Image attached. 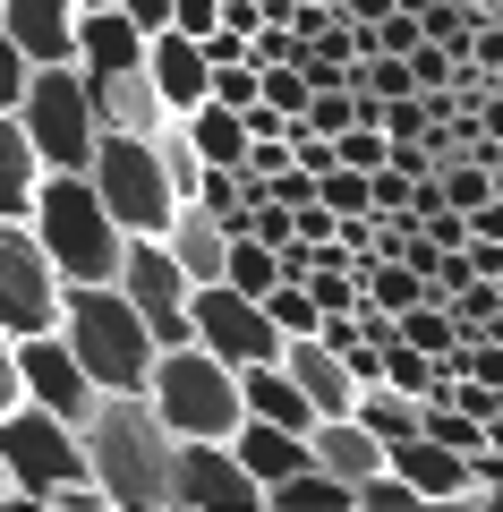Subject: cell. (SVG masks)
<instances>
[{"instance_id":"obj_4","label":"cell","mask_w":503,"mask_h":512,"mask_svg":"<svg viewBox=\"0 0 503 512\" xmlns=\"http://www.w3.org/2000/svg\"><path fill=\"white\" fill-rule=\"evenodd\" d=\"M145 402H154L162 436H231L239 427V367L197 342H171L145 367Z\"/></svg>"},{"instance_id":"obj_16","label":"cell","mask_w":503,"mask_h":512,"mask_svg":"<svg viewBox=\"0 0 503 512\" xmlns=\"http://www.w3.org/2000/svg\"><path fill=\"white\" fill-rule=\"evenodd\" d=\"M162 256H171V265H180L188 282H222V248H231V231H222L214 214H205V205H171V222H162Z\"/></svg>"},{"instance_id":"obj_31","label":"cell","mask_w":503,"mask_h":512,"mask_svg":"<svg viewBox=\"0 0 503 512\" xmlns=\"http://www.w3.org/2000/svg\"><path fill=\"white\" fill-rule=\"evenodd\" d=\"M77 9H94V0H77Z\"/></svg>"},{"instance_id":"obj_28","label":"cell","mask_w":503,"mask_h":512,"mask_svg":"<svg viewBox=\"0 0 503 512\" xmlns=\"http://www.w3.org/2000/svg\"><path fill=\"white\" fill-rule=\"evenodd\" d=\"M120 9H128V26H145V35L171 26V0H120Z\"/></svg>"},{"instance_id":"obj_19","label":"cell","mask_w":503,"mask_h":512,"mask_svg":"<svg viewBox=\"0 0 503 512\" xmlns=\"http://www.w3.org/2000/svg\"><path fill=\"white\" fill-rule=\"evenodd\" d=\"M35 180H43V154L26 146L18 111H0V214L26 222V205H35Z\"/></svg>"},{"instance_id":"obj_9","label":"cell","mask_w":503,"mask_h":512,"mask_svg":"<svg viewBox=\"0 0 503 512\" xmlns=\"http://www.w3.org/2000/svg\"><path fill=\"white\" fill-rule=\"evenodd\" d=\"M60 325V274L26 222L0 214V333H43Z\"/></svg>"},{"instance_id":"obj_12","label":"cell","mask_w":503,"mask_h":512,"mask_svg":"<svg viewBox=\"0 0 503 512\" xmlns=\"http://www.w3.org/2000/svg\"><path fill=\"white\" fill-rule=\"evenodd\" d=\"M384 470H393L418 504H478V495H469V453H452V444L418 436V427L384 444Z\"/></svg>"},{"instance_id":"obj_3","label":"cell","mask_w":503,"mask_h":512,"mask_svg":"<svg viewBox=\"0 0 503 512\" xmlns=\"http://www.w3.org/2000/svg\"><path fill=\"white\" fill-rule=\"evenodd\" d=\"M26 231L43 239L60 282H111L120 274V248L128 231L103 214V197L86 188V171H43L35 180V205H26Z\"/></svg>"},{"instance_id":"obj_26","label":"cell","mask_w":503,"mask_h":512,"mask_svg":"<svg viewBox=\"0 0 503 512\" xmlns=\"http://www.w3.org/2000/svg\"><path fill=\"white\" fill-rule=\"evenodd\" d=\"M418 231H427L435 248H461V239H469V214H452V205H435V214H418Z\"/></svg>"},{"instance_id":"obj_2","label":"cell","mask_w":503,"mask_h":512,"mask_svg":"<svg viewBox=\"0 0 503 512\" xmlns=\"http://www.w3.org/2000/svg\"><path fill=\"white\" fill-rule=\"evenodd\" d=\"M60 342L77 350L94 393H145V367H154V333L128 308L120 282H60Z\"/></svg>"},{"instance_id":"obj_20","label":"cell","mask_w":503,"mask_h":512,"mask_svg":"<svg viewBox=\"0 0 503 512\" xmlns=\"http://www.w3.org/2000/svg\"><path fill=\"white\" fill-rule=\"evenodd\" d=\"M180 128H188V146H197V163H239L248 154V120L231 103H188Z\"/></svg>"},{"instance_id":"obj_18","label":"cell","mask_w":503,"mask_h":512,"mask_svg":"<svg viewBox=\"0 0 503 512\" xmlns=\"http://www.w3.org/2000/svg\"><path fill=\"white\" fill-rule=\"evenodd\" d=\"M239 410H256V419H273V427H316V410H307V393L282 376L273 359H256V367H239Z\"/></svg>"},{"instance_id":"obj_8","label":"cell","mask_w":503,"mask_h":512,"mask_svg":"<svg viewBox=\"0 0 503 512\" xmlns=\"http://www.w3.org/2000/svg\"><path fill=\"white\" fill-rule=\"evenodd\" d=\"M188 342L214 350V359H231V367H256V359L282 350V333H273L265 299L231 291V282H188Z\"/></svg>"},{"instance_id":"obj_10","label":"cell","mask_w":503,"mask_h":512,"mask_svg":"<svg viewBox=\"0 0 503 512\" xmlns=\"http://www.w3.org/2000/svg\"><path fill=\"white\" fill-rule=\"evenodd\" d=\"M128 291V308L145 316V333H154V350L188 342V274L162 256V239H128L120 248V274H111Z\"/></svg>"},{"instance_id":"obj_25","label":"cell","mask_w":503,"mask_h":512,"mask_svg":"<svg viewBox=\"0 0 503 512\" xmlns=\"http://www.w3.org/2000/svg\"><path fill=\"white\" fill-rule=\"evenodd\" d=\"M26 69H35V60H26L18 43L0 35V111H18V94H26Z\"/></svg>"},{"instance_id":"obj_30","label":"cell","mask_w":503,"mask_h":512,"mask_svg":"<svg viewBox=\"0 0 503 512\" xmlns=\"http://www.w3.org/2000/svg\"><path fill=\"white\" fill-rule=\"evenodd\" d=\"M0 504H9V478H0Z\"/></svg>"},{"instance_id":"obj_1","label":"cell","mask_w":503,"mask_h":512,"mask_svg":"<svg viewBox=\"0 0 503 512\" xmlns=\"http://www.w3.org/2000/svg\"><path fill=\"white\" fill-rule=\"evenodd\" d=\"M77 453H86V478L103 487L111 512H162L171 436H162L145 393H94V410L77 419Z\"/></svg>"},{"instance_id":"obj_21","label":"cell","mask_w":503,"mask_h":512,"mask_svg":"<svg viewBox=\"0 0 503 512\" xmlns=\"http://www.w3.org/2000/svg\"><path fill=\"white\" fill-rule=\"evenodd\" d=\"M256 504H273V512H350V487L333 470H316V461H299L290 478H273Z\"/></svg>"},{"instance_id":"obj_6","label":"cell","mask_w":503,"mask_h":512,"mask_svg":"<svg viewBox=\"0 0 503 512\" xmlns=\"http://www.w3.org/2000/svg\"><path fill=\"white\" fill-rule=\"evenodd\" d=\"M0 478H9V504H52L69 478H86L77 427H60L35 402H9L0 410Z\"/></svg>"},{"instance_id":"obj_13","label":"cell","mask_w":503,"mask_h":512,"mask_svg":"<svg viewBox=\"0 0 503 512\" xmlns=\"http://www.w3.org/2000/svg\"><path fill=\"white\" fill-rule=\"evenodd\" d=\"M205 77H214V60L197 52V35H180V26H154V35H145V86L162 94L171 120H180L188 103H205Z\"/></svg>"},{"instance_id":"obj_5","label":"cell","mask_w":503,"mask_h":512,"mask_svg":"<svg viewBox=\"0 0 503 512\" xmlns=\"http://www.w3.org/2000/svg\"><path fill=\"white\" fill-rule=\"evenodd\" d=\"M86 188L103 197V214L120 222L128 239H154L162 222H171V180H162V154L154 137H137V128H94V154H86Z\"/></svg>"},{"instance_id":"obj_22","label":"cell","mask_w":503,"mask_h":512,"mask_svg":"<svg viewBox=\"0 0 503 512\" xmlns=\"http://www.w3.org/2000/svg\"><path fill=\"white\" fill-rule=\"evenodd\" d=\"M393 333H401L410 350H427V359H444V350L461 342V325H452L444 299H410V308H393Z\"/></svg>"},{"instance_id":"obj_27","label":"cell","mask_w":503,"mask_h":512,"mask_svg":"<svg viewBox=\"0 0 503 512\" xmlns=\"http://www.w3.org/2000/svg\"><path fill=\"white\" fill-rule=\"evenodd\" d=\"M171 26H180V35H205V26H214V0H171Z\"/></svg>"},{"instance_id":"obj_15","label":"cell","mask_w":503,"mask_h":512,"mask_svg":"<svg viewBox=\"0 0 503 512\" xmlns=\"http://www.w3.org/2000/svg\"><path fill=\"white\" fill-rule=\"evenodd\" d=\"M222 444H231V461L256 478V495H265L273 478H290V470L307 461V436H299V427H273V419H256V410H239V427H231Z\"/></svg>"},{"instance_id":"obj_23","label":"cell","mask_w":503,"mask_h":512,"mask_svg":"<svg viewBox=\"0 0 503 512\" xmlns=\"http://www.w3.org/2000/svg\"><path fill=\"white\" fill-rule=\"evenodd\" d=\"M222 282L248 291V299H265L273 291V248H265V239H248V231H231V248H222Z\"/></svg>"},{"instance_id":"obj_7","label":"cell","mask_w":503,"mask_h":512,"mask_svg":"<svg viewBox=\"0 0 503 512\" xmlns=\"http://www.w3.org/2000/svg\"><path fill=\"white\" fill-rule=\"evenodd\" d=\"M18 128H26V146L43 154V171H86V154H94V103H86V77H77L69 60H43V69H26Z\"/></svg>"},{"instance_id":"obj_11","label":"cell","mask_w":503,"mask_h":512,"mask_svg":"<svg viewBox=\"0 0 503 512\" xmlns=\"http://www.w3.org/2000/svg\"><path fill=\"white\" fill-rule=\"evenodd\" d=\"M9 350H18V393L35 410H52L60 427H77L94 410V384H86V367H77V350L60 342V325H43V333H9Z\"/></svg>"},{"instance_id":"obj_14","label":"cell","mask_w":503,"mask_h":512,"mask_svg":"<svg viewBox=\"0 0 503 512\" xmlns=\"http://www.w3.org/2000/svg\"><path fill=\"white\" fill-rule=\"evenodd\" d=\"M0 35L18 43L26 60H69V43H77V0H0Z\"/></svg>"},{"instance_id":"obj_17","label":"cell","mask_w":503,"mask_h":512,"mask_svg":"<svg viewBox=\"0 0 503 512\" xmlns=\"http://www.w3.org/2000/svg\"><path fill=\"white\" fill-rule=\"evenodd\" d=\"M307 461H316V470H333L342 487H359L367 470H384V444L367 436L359 419H316V427H307Z\"/></svg>"},{"instance_id":"obj_24","label":"cell","mask_w":503,"mask_h":512,"mask_svg":"<svg viewBox=\"0 0 503 512\" xmlns=\"http://www.w3.org/2000/svg\"><path fill=\"white\" fill-rule=\"evenodd\" d=\"M265 316H273V333H316V291H307V282H273Z\"/></svg>"},{"instance_id":"obj_29","label":"cell","mask_w":503,"mask_h":512,"mask_svg":"<svg viewBox=\"0 0 503 512\" xmlns=\"http://www.w3.org/2000/svg\"><path fill=\"white\" fill-rule=\"evenodd\" d=\"M9 402H26V393H18V350H9V333H0V410Z\"/></svg>"}]
</instances>
